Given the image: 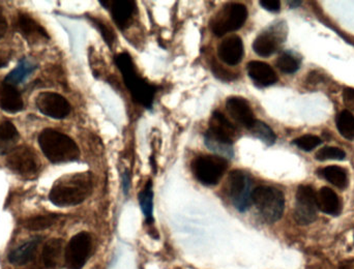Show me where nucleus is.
Masks as SVG:
<instances>
[{
    "label": "nucleus",
    "mask_w": 354,
    "mask_h": 269,
    "mask_svg": "<svg viewBox=\"0 0 354 269\" xmlns=\"http://www.w3.org/2000/svg\"><path fill=\"white\" fill-rule=\"evenodd\" d=\"M93 191V176L89 172L66 175L54 183L49 199L59 207L78 205L88 198Z\"/></svg>",
    "instance_id": "f257e3e1"
},
{
    "label": "nucleus",
    "mask_w": 354,
    "mask_h": 269,
    "mask_svg": "<svg viewBox=\"0 0 354 269\" xmlns=\"http://www.w3.org/2000/svg\"><path fill=\"white\" fill-rule=\"evenodd\" d=\"M115 64L122 72V78L133 99L147 109L151 108L157 89L139 76L130 54L127 52L118 54L115 57Z\"/></svg>",
    "instance_id": "f03ea898"
},
{
    "label": "nucleus",
    "mask_w": 354,
    "mask_h": 269,
    "mask_svg": "<svg viewBox=\"0 0 354 269\" xmlns=\"http://www.w3.org/2000/svg\"><path fill=\"white\" fill-rule=\"evenodd\" d=\"M44 154L52 163H68L78 160L80 150L74 140L57 131L44 130L39 136Z\"/></svg>",
    "instance_id": "7ed1b4c3"
},
{
    "label": "nucleus",
    "mask_w": 354,
    "mask_h": 269,
    "mask_svg": "<svg viewBox=\"0 0 354 269\" xmlns=\"http://www.w3.org/2000/svg\"><path fill=\"white\" fill-rule=\"evenodd\" d=\"M252 203L266 222L274 223L282 218L285 198L276 187H258L252 194Z\"/></svg>",
    "instance_id": "20e7f679"
},
{
    "label": "nucleus",
    "mask_w": 354,
    "mask_h": 269,
    "mask_svg": "<svg viewBox=\"0 0 354 269\" xmlns=\"http://www.w3.org/2000/svg\"><path fill=\"white\" fill-rule=\"evenodd\" d=\"M248 18V10L241 3L226 4L210 21V28L216 37H224L227 33L239 30Z\"/></svg>",
    "instance_id": "39448f33"
},
{
    "label": "nucleus",
    "mask_w": 354,
    "mask_h": 269,
    "mask_svg": "<svg viewBox=\"0 0 354 269\" xmlns=\"http://www.w3.org/2000/svg\"><path fill=\"white\" fill-rule=\"evenodd\" d=\"M228 168L226 158L218 156H201L192 163L194 176L202 185H218Z\"/></svg>",
    "instance_id": "423d86ee"
},
{
    "label": "nucleus",
    "mask_w": 354,
    "mask_h": 269,
    "mask_svg": "<svg viewBox=\"0 0 354 269\" xmlns=\"http://www.w3.org/2000/svg\"><path fill=\"white\" fill-rule=\"evenodd\" d=\"M253 191V181L248 173L234 170L229 174V197L239 212H245L251 206Z\"/></svg>",
    "instance_id": "0eeeda50"
},
{
    "label": "nucleus",
    "mask_w": 354,
    "mask_h": 269,
    "mask_svg": "<svg viewBox=\"0 0 354 269\" xmlns=\"http://www.w3.org/2000/svg\"><path fill=\"white\" fill-rule=\"evenodd\" d=\"M39 160L27 146L14 148L6 158V166L21 176L31 178L39 171Z\"/></svg>",
    "instance_id": "6e6552de"
},
{
    "label": "nucleus",
    "mask_w": 354,
    "mask_h": 269,
    "mask_svg": "<svg viewBox=\"0 0 354 269\" xmlns=\"http://www.w3.org/2000/svg\"><path fill=\"white\" fill-rule=\"evenodd\" d=\"M91 251V236L86 232L75 235L66 251L64 263L68 269H81L86 263Z\"/></svg>",
    "instance_id": "1a4fd4ad"
},
{
    "label": "nucleus",
    "mask_w": 354,
    "mask_h": 269,
    "mask_svg": "<svg viewBox=\"0 0 354 269\" xmlns=\"http://www.w3.org/2000/svg\"><path fill=\"white\" fill-rule=\"evenodd\" d=\"M317 208L315 191L309 185H301L297 192L295 221L301 225L311 224L317 216Z\"/></svg>",
    "instance_id": "9d476101"
},
{
    "label": "nucleus",
    "mask_w": 354,
    "mask_h": 269,
    "mask_svg": "<svg viewBox=\"0 0 354 269\" xmlns=\"http://www.w3.org/2000/svg\"><path fill=\"white\" fill-rule=\"evenodd\" d=\"M37 109L49 118L62 120L71 112V105L62 95L55 93H41L37 95Z\"/></svg>",
    "instance_id": "9b49d317"
},
{
    "label": "nucleus",
    "mask_w": 354,
    "mask_h": 269,
    "mask_svg": "<svg viewBox=\"0 0 354 269\" xmlns=\"http://www.w3.org/2000/svg\"><path fill=\"white\" fill-rule=\"evenodd\" d=\"M205 137L210 138L214 141L220 142L226 145L232 146L236 141L239 134L236 128L232 122L227 120L226 116L221 112H214L209 120V129L205 134Z\"/></svg>",
    "instance_id": "f8f14e48"
},
{
    "label": "nucleus",
    "mask_w": 354,
    "mask_h": 269,
    "mask_svg": "<svg viewBox=\"0 0 354 269\" xmlns=\"http://www.w3.org/2000/svg\"><path fill=\"white\" fill-rule=\"evenodd\" d=\"M226 109L234 122L251 130L256 122L253 110L247 100L241 97H231L226 101Z\"/></svg>",
    "instance_id": "ddd939ff"
},
{
    "label": "nucleus",
    "mask_w": 354,
    "mask_h": 269,
    "mask_svg": "<svg viewBox=\"0 0 354 269\" xmlns=\"http://www.w3.org/2000/svg\"><path fill=\"white\" fill-rule=\"evenodd\" d=\"M245 49L243 39L239 35H231L225 39L218 48V56L224 64L236 66L243 59Z\"/></svg>",
    "instance_id": "4468645a"
},
{
    "label": "nucleus",
    "mask_w": 354,
    "mask_h": 269,
    "mask_svg": "<svg viewBox=\"0 0 354 269\" xmlns=\"http://www.w3.org/2000/svg\"><path fill=\"white\" fill-rule=\"evenodd\" d=\"M248 75L258 87H268L278 81V76L274 68L266 62H254L248 64Z\"/></svg>",
    "instance_id": "2eb2a0df"
},
{
    "label": "nucleus",
    "mask_w": 354,
    "mask_h": 269,
    "mask_svg": "<svg viewBox=\"0 0 354 269\" xmlns=\"http://www.w3.org/2000/svg\"><path fill=\"white\" fill-rule=\"evenodd\" d=\"M109 4L114 22L120 29L126 28L136 8L135 1L118 0V1H109Z\"/></svg>",
    "instance_id": "dca6fc26"
},
{
    "label": "nucleus",
    "mask_w": 354,
    "mask_h": 269,
    "mask_svg": "<svg viewBox=\"0 0 354 269\" xmlns=\"http://www.w3.org/2000/svg\"><path fill=\"white\" fill-rule=\"evenodd\" d=\"M0 108L10 113H17L24 108L20 93L15 86L3 84L0 87Z\"/></svg>",
    "instance_id": "f3484780"
},
{
    "label": "nucleus",
    "mask_w": 354,
    "mask_h": 269,
    "mask_svg": "<svg viewBox=\"0 0 354 269\" xmlns=\"http://www.w3.org/2000/svg\"><path fill=\"white\" fill-rule=\"evenodd\" d=\"M44 266L48 269H56L62 264L64 256V241L54 239L48 241L43 249Z\"/></svg>",
    "instance_id": "a211bd4d"
},
{
    "label": "nucleus",
    "mask_w": 354,
    "mask_h": 269,
    "mask_svg": "<svg viewBox=\"0 0 354 269\" xmlns=\"http://www.w3.org/2000/svg\"><path fill=\"white\" fill-rule=\"evenodd\" d=\"M18 26L23 37L30 43H35L41 39H49V35L46 33L45 29L27 15H21L18 21Z\"/></svg>",
    "instance_id": "6ab92c4d"
},
{
    "label": "nucleus",
    "mask_w": 354,
    "mask_h": 269,
    "mask_svg": "<svg viewBox=\"0 0 354 269\" xmlns=\"http://www.w3.org/2000/svg\"><path fill=\"white\" fill-rule=\"evenodd\" d=\"M317 207L324 214L338 216L341 212V203L337 194L330 187H322L317 195Z\"/></svg>",
    "instance_id": "aec40b11"
},
{
    "label": "nucleus",
    "mask_w": 354,
    "mask_h": 269,
    "mask_svg": "<svg viewBox=\"0 0 354 269\" xmlns=\"http://www.w3.org/2000/svg\"><path fill=\"white\" fill-rule=\"evenodd\" d=\"M41 241V239L39 237H35V239H30L24 245L19 247L18 249L12 251L8 255V260H10V263L15 264V266H24V264L28 263L35 255Z\"/></svg>",
    "instance_id": "412c9836"
},
{
    "label": "nucleus",
    "mask_w": 354,
    "mask_h": 269,
    "mask_svg": "<svg viewBox=\"0 0 354 269\" xmlns=\"http://www.w3.org/2000/svg\"><path fill=\"white\" fill-rule=\"evenodd\" d=\"M278 37L272 33H264L256 37L253 44L254 51L262 57H270L278 49Z\"/></svg>",
    "instance_id": "4be33fe9"
},
{
    "label": "nucleus",
    "mask_w": 354,
    "mask_h": 269,
    "mask_svg": "<svg viewBox=\"0 0 354 269\" xmlns=\"http://www.w3.org/2000/svg\"><path fill=\"white\" fill-rule=\"evenodd\" d=\"M19 139L16 127L10 122L0 124V156L10 154Z\"/></svg>",
    "instance_id": "5701e85b"
},
{
    "label": "nucleus",
    "mask_w": 354,
    "mask_h": 269,
    "mask_svg": "<svg viewBox=\"0 0 354 269\" xmlns=\"http://www.w3.org/2000/svg\"><path fill=\"white\" fill-rule=\"evenodd\" d=\"M35 68H37V64H32L27 59L21 60L18 66L6 76L4 84L12 85V86L19 84L24 79H26Z\"/></svg>",
    "instance_id": "b1692460"
},
{
    "label": "nucleus",
    "mask_w": 354,
    "mask_h": 269,
    "mask_svg": "<svg viewBox=\"0 0 354 269\" xmlns=\"http://www.w3.org/2000/svg\"><path fill=\"white\" fill-rule=\"evenodd\" d=\"M139 202H140L143 214L147 218V222L151 224L153 222V192L151 181H149L142 192L139 194Z\"/></svg>",
    "instance_id": "393cba45"
},
{
    "label": "nucleus",
    "mask_w": 354,
    "mask_h": 269,
    "mask_svg": "<svg viewBox=\"0 0 354 269\" xmlns=\"http://www.w3.org/2000/svg\"><path fill=\"white\" fill-rule=\"evenodd\" d=\"M322 176L328 181V183L334 185L335 187L344 189L347 187V174L344 169L338 166L326 167L322 170Z\"/></svg>",
    "instance_id": "a878e982"
},
{
    "label": "nucleus",
    "mask_w": 354,
    "mask_h": 269,
    "mask_svg": "<svg viewBox=\"0 0 354 269\" xmlns=\"http://www.w3.org/2000/svg\"><path fill=\"white\" fill-rule=\"evenodd\" d=\"M337 128L343 137L354 140V116L351 112L344 110L337 118Z\"/></svg>",
    "instance_id": "bb28decb"
},
{
    "label": "nucleus",
    "mask_w": 354,
    "mask_h": 269,
    "mask_svg": "<svg viewBox=\"0 0 354 269\" xmlns=\"http://www.w3.org/2000/svg\"><path fill=\"white\" fill-rule=\"evenodd\" d=\"M58 216L56 214H47V216H35V218L28 219L25 221L24 227L30 231L45 230L50 228L52 225L55 224Z\"/></svg>",
    "instance_id": "cd10ccee"
},
{
    "label": "nucleus",
    "mask_w": 354,
    "mask_h": 269,
    "mask_svg": "<svg viewBox=\"0 0 354 269\" xmlns=\"http://www.w3.org/2000/svg\"><path fill=\"white\" fill-rule=\"evenodd\" d=\"M251 132L257 139L261 140L268 146L272 145L276 142L277 137L274 131L266 122L256 120L255 124L252 127Z\"/></svg>",
    "instance_id": "c85d7f7f"
},
{
    "label": "nucleus",
    "mask_w": 354,
    "mask_h": 269,
    "mask_svg": "<svg viewBox=\"0 0 354 269\" xmlns=\"http://www.w3.org/2000/svg\"><path fill=\"white\" fill-rule=\"evenodd\" d=\"M279 70L285 74H293L299 68V62L295 56L289 53H283L277 60Z\"/></svg>",
    "instance_id": "c756f323"
},
{
    "label": "nucleus",
    "mask_w": 354,
    "mask_h": 269,
    "mask_svg": "<svg viewBox=\"0 0 354 269\" xmlns=\"http://www.w3.org/2000/svg\"><path fill=\"white\" fill-rule=\"evenodd\" d=\"M346 158V154L342 149L338 147H326L322 148L316 154V158L319 160H344Z\"/></svg>",
    "instance_id": "7c9ffc66"
},
{
    "label": "nucleus",
    "mask_w": 354,
    "mask_h": 269,
    "mask_svg": "<svg viewBox=\"0 0 354 269\" xmlns=\"http://www.w3.org/2000/svg\"><path fill=\"white\" fill-rule=\"evenodd\" d=\"M322 143V140L317 136L306 135L303 137L295 139L293 144L297 145L299 149L305 150V151H311L314 148L319 146Z\"/></svg>",
    "instance_id": "2f4dec72"
},
{
    "label": "nucleus",
    "mask_w": 354,
    "mask_h": 269,
    "mask_svg": "<svg viewBox=\"0 0 354 269\" xmlns=\"http://www.w3.org/2000/svg\"><path fill=\"white\" fill-rule=\"evenodd\" d=\"M204 142H205V145L207 146L208 149L216 152V156H229V158L233 156L232 146L220 143V142L214 141V140L207 137H205Z\"/></svg>",
    "instance_id": "473e14b6"
},
{
    "label": "nucleus",
    "mask_w": 354,
    "mask_h": 269,
    "mask_svg": "<svg viewBox=\"0 0 354 269\" xmlns=\"http://www.w3.org/2000/svg\"><path fill=\"white\" fill-rule=\"evenodd\" d=\"M212 71L216 78L225 81V82H227V81H233L234 79H236V75L233 74L230 71L226 70L224 66L218 64L216 60L212 62Z\"/></svg>",
    "instance_id": "72a5a7b5"
},
{
    "label": "nucleus",
    "mask_w": 354,
    "mask_h": 269,
    "mask_svg": "<svg viewBox=\"0 0 354 269\" xmlns=\"http://www.w3.org/2000/svg\"><path fill=\"white\" fill-rule=\"evenodd\" d=\"M91 20H93V24H95V26L99 28L100 33H101V35H103L104 39H105L106 43H107V45L109 46V47H112V45H113L114 41V33L113 31H112V29H110L109 27L106 26L105 24H104V22H102V21L97 20V19H93L91 18Z\"/></svg>",
    "instance_id": "f704fd0d"
},
{
    "label": "nucleus",
    "mask_w": 354,
    "mask_h": 269,
    "mask_svg": "<svg viewBox=\"0 0 354 269\" xmlns=\"http://www.w3.org/2000/svg\"><path fill=\"white\" fill-rule=\"evenodd\" d=\"M259 4L268 12H277L281 8V2L279 0H261Z\"/></svg>",
    "instance_id": "c9c22d12"
},
{
    "label": "nucleus",
    "mask_w": 354,
    "mask_h": 269,
    "mask_svg": "<svg viewBox=\"0 0 354 269\" xmlns=\"http://www.w3.org/2000/svg\"><path fill=\"white\" fill-rule=\"evenodd\" d=\"M344 102L348 107H351V109L354 110V89H346L344 91Z\"/></svg>",
    "instance_id": "e433bc0d"
},
{
    "label": "nucleus",
    "mask_w": 354,
    "mask_h": 269,
    "mask_svg": "<svg viewBox=\"0 0 354 269\" xmlns=\"http://www.w3.org/2000/svg\"><path fill=\"white\" fill-rule=\"evenodd\" d=\"M6 29H8V23H6V18H4L1 8H0V39L6 35Z\"/></svg>",
    "instance_id": "4c0bfd02"
},
{
    "label": "nucleus",
    "mask_w": 354,
    "mask_h": 269,
    "mask_svg": "<svg viewBox=\"0 0 354 269\" xmlns=\"http://www.w3.org/2000/svg\"><path fill=\"white\" fill-rule=\"evenodd\" d=\"M122 185H124V192L126 195H128L131 187V177L129 174V171H126L124 176H122Z\"/></svg>",
    "instance_id": "58836bf2"
},
{
    "label": "nucleus",
    "mask_w": 354,
    "mask_h": 269,
    "mask_svg": "<svg viewBox=\"0 0 354 269\" xmlns=\"http://www.w3.org/2000/svg\"><path fill=\"white\" fill-rule=\"evenodd\" d=\"M8 60H10V57L8 54L0 52V68H6L8 66Z\"/></svg>",
    "instance_id": "ea45409f"
},
{
    "label": "nucleus",
    "mask_w": 354,
    "mask_h": 269,
    "mask_svg": "<svg viewBox=\"0 0 354 269\" xmlns=\"http://www.w3.org/2000/svg\"><path fill=\"white\" fill-rule=\"evenodd\" d=\"M301 1H289L288 4L290 6V8H297V6H301Z\"/></svg>",
    "instance_id": "a19ab883"
}]
</instances>
